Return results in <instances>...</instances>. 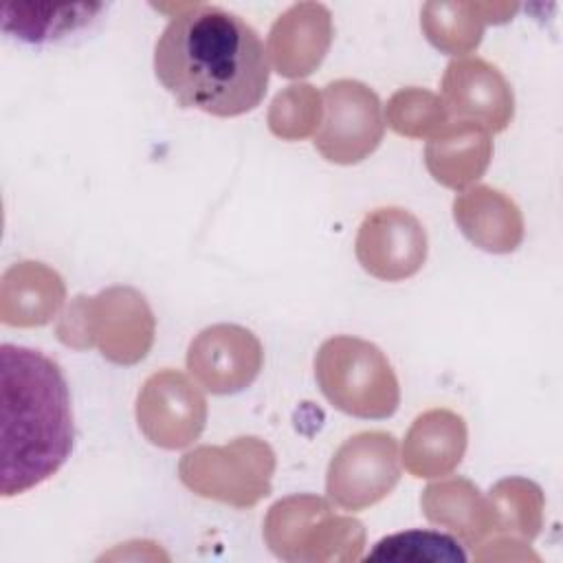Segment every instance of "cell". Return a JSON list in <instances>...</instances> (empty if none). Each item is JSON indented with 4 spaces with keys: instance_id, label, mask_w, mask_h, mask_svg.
Here are the masks:
<instances>
[{
    "instance_id": "cell-15",
    "label": "cell",
    "mask_w": 563,
    "mask_h": 563,
    "mask_svg": "<svg viewBox=\"0 0 563 563\" xmlns=\"http://www.w3.org/2000/svg\"><path fill=\"white\" fill-rule=\"evenodd\" d=\"M453 209L455 222L482 249L508 251L519 242L521 224L517 209L499 191L488 187L471 189L455 200Z\"/></svg>"
},
{
    "instance_id": "cell-7",
    "label": "cell",
    "mask_w": 563,
    "mask_h": 563,
    "mask_svg": "<svg viewBox=\"0 0 563 563\" xmlns=\"http://www.w3.org/2000/svg\"><path fill=\"white\" fill-rule=\"evenodd\" d=\"M383 136L378 97L361 81L339 79L325 88V121L314 136L317 150L332 163H358Z\"/></svg>"
},
{
    "instance_id": "cell-8",
    "label": "cell",
    "mask_w": 563,
    "mask_h": 563,
    "mask_svg": "<svg viewBox=\"0 0 563 563\" xmlns=\"http://www.w3.org/2000/svg\"><path fill=\"white\" fill-rule=\"evenodd\" d=\"M205 398L178 372L165 369L147 378L139 394L136 418L150 442L178 449L198 438L205 427Z\"/></svg>"
},
{
    "instance_id": "cell-18",
    "label": "cell",
    "mask_w": 563,
    "mask_h": 563,
    "mask_svg": "<svg viewBox=\"0 0 563 563\" xmlns=\"http://www.w3.org/2000/svg\"><path fill=\"white\" fill-rule=\"evenodd\" d=\"M422 506L431 521L449 526L466 541H475L486 530L482 497L477 495V488L464 479H449L429 486L424 490Z\"/></svg>"
},
{
    "instance_id": "cell-21",
    "label": "cell",
    "mask_w": 563,
    "mask_h": 563,
    "mask_svg": "<svg viewBox=\"0 0 563 563\" xmlns=\"http://www.w3.org/2000/svg\"><path fill=\"white\" fill-rule=\"evenodd\" d=\"M389 125L409 136H422L438 123H444V108L440 99L427 90L409 88L391 97L387 106Z\"/></svg>"
},
{
    "instance_id": "cell-11",
    "label": "cell",
    "mask_w": 563,
    "mask_h": 563,
    "mask_svg": "<svg viewBox=\"0 0 563 563\" xmlns=\"http://www.w3.org/2000/svg\"><path fill=\"white\" fill-rule=\"evenodd\" d=\"M442 88L451 112L468 123L477 121L497 132L512 117V95L504 77L482 59L451 62Z\"/></svg>"
},
{
    "instance_id": "cell-2",
    "label": "cell",
    "mask_w": 563,
    "mask_h": 563,
    "mask_svg": "<svg viewBox=\"0 0 563 563\" xmlns=\"http://www.w3.org/2000/svg\"><path fill=\"white\" fill-rule=\"evenodd\" d=\"M0 495H22L53 477L75 442L62 367L33 347H0Z\"/></svg>"
},
{
    "instance_id": "cell-19",
    "label": "cell",
    "mask_w": 563,
    "mask_h": 563,
    "mask_svg": "<svg viewBox=\"0 0 563 563\" xmlns=\"http://www.w3.org/2000/svg\"><path fill=\"white\" fill-rule=\"evenodd\" d=\"M365 561H409V563H464L466 552L462 545L435 530H407L396 532L367 552Z\"/></svg>"
},
{
    "instance_id": "cell-17",
    "label": "cell",
    "mask_w": 563,
    "mask_h": 563,
    "mask_svg": "<svg viewBox=\"0 0 563 563\" xmlns=\"http://www.w3.org/2000/svg\"><path fill=\"white\" fill-rule=\"evenodd\" d=\"M103 4H4L2 31L24 42H51L86 26Z\"/></svg>"
},
{
    "instance_id": "cell-5",
    "label": "cell",
    "mask_w": 563,
    "mask_h": 563,
    "mask_svg": "<svg viewBox=\"0 0 563 563\" xmlns=\"http://www.w3.org/2000/svg\"><path fill=\"white\" fill-rule=\"evenodd\" d=\"M273 453L257 438H238L229 446H200L180 462V479L198 495L251 506L268 493Z\"/></svg>"
},
{
    "instance_id": "cell-3",
    "label": "cell",
    "mask_w": 563,
    "mask_h": 563,
    "mask_svg": "<svg viewBox=\"0 0 563 563\" xmlns=\"http://www.w3.org/2000/svg\"><path fill=\"white\" fill-rule=\"evenodd\" d=\"M323 396L358 418H387L398 407V380L385 354L354 336L328 339L314 358Z\"/></svg>"
},
{
    "instance_id": "cell-14",
    "label": "cell",
    "mask_w": 563,
    "mask_h": 563,
    "mask_svg": "<svg viewBox=\"0 0 563 563\" xmlns=\"http://www.w3.org/2000/svg\"><path fill=\"white\" fill-rule=\"evenodd\" d=\"M466 446L464 420L451 411L422 413L405 440V466L416 477L449 473L460 464Z\"/></svg>"
},
{
    "instance_id": "cell-16",
    "label": "cell",
    "mask_w": 563,
    "mask_h": 563,
    "mask_svg": "<svg viewBox=\"0 0 563 563\" xmlns=\"http://www.w3.org/2000/svg\"><path fill=\"white\" fill-rule=\"evenodd\" d=\"M490 143L486 134L468 121L449 128L427 145V167L446 187H464L482 176L488 165Z\"/></svg>"
},
{
    "instance_id": "cell-13",
    "label": "cell",
    "mask_w": 563,
    "mask_h": 563,
    "mask_svg": "<svg viewBox=\"0 0 563 563\" xmlns=\"http://www.w3.org/2000/svg\"><path fill=\"white\" fill-rule=\"evenodd\" d=\"M330 44V13L321 4L290 7L271 31V55L279 75L310 73Z\"/></svg>"
},
{
    "instance_id": "cell-6",
    "label": "cell",
    "mask_w": 563,
    "mask_h": 563,
    "mask_svg": "<svg viewBox=\"0 0 563 563\" xmlns=\"http://www.w3.org/2000/svg\"><path fill=\"white\" fill-rule=\"evenodd\" d=\"M398 446L391 433L365 431L350 438L328 468V495L347 510L383 499L398 482Z\"/></svg>"
},
{
    "instance_id": "cell-20",
    "label": "cell",
    "mask_w": 563,
    "mask_h": 563,
    "mask_svg": "<svg viewBox=\"0 0 563 563\" xmlns=\"http://www.w3.org/2000/svg\"><path fill=\"white\" fill-rule=\"evenodd\" d=\"M271 130L284 139H301L312 132L319 121V95L312 86H290L273 101Z\"/></svg>"
},
{
    "instance_id": "cell-12",
    "label": "cell",
    "mask_w": 563,
    "mask_h": 563,
    "mask_svg": "<svg viewBox=\"0 0 563 563\" xmlns=\"http://www.w3.org/2000/svg\"><path fill=\"white\" fill-rule=\"evenodd\" d=\"M64 301V284L40 262H20L4 271L0 284V319L4 325L29 328L51 321Z\"/></svg>"
},
{
    "instance_id": "cell-10",
    "label": "cell",
    "mask_w": 563,
    "mask_h": 563,
    "mask_svg": "<svg viewBox=\"0 0 563 563\" xmlns=\"http://www.w3.org/2000/svg\"><path fill=\"white\" fill-rule=\"evenodd\" d=\"M189 372L213 394H233L253 383L262 367L260 341L240 325L202 330L187 352Z\"/></svg>"
},
{
    "instance_id": "cell-1",
    "label": "cell",
    "mask_w": 563,
    "mask_h": 563,
    "mask_svg": "<svg viewBox=\"0 0 563 563\" xmlns=\"http://www.w3.org/2000/svg\"><path fill=\"white\" fill-rule=\"evenodd\" d=\"M154 73L183 108L238 117L262 103L271 70L260 35L240 15L187 4L156 40Z\"/></svg>"
},
{
    "instance_id": "cell-4",
    "label": "cell",
    "mask_w": 563,
    "mask_h": 563,
    "mask_svg": "<svg viewBox=\"0 0 563 563\" xmlns=\"http://www.w3.org/2000/svg\"><path fill=\"white\" fill-rule=\"evenodd\" d=\"M266 541L286 561L358 559L363 530L354 519L332 517L319 497H288L266 517Z\"/></svg>"
},
{
    "instance_id": "cell-9",
    "label": "cell",
    "mask_w": 563,
    "mask_h": 563,
    "mask_svg": "<svg viewBox=\"0 0 563 563\" xmlns=\"http://www.w3.org/2000/svg\"><path fill=\"white\" fill-rule=\"evenodd\" d=\"M356 257L363 268L378 279H405L413 275L427 257V233L405 209H376L358 229Z\"/></svg>"
}]
</instances>
